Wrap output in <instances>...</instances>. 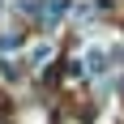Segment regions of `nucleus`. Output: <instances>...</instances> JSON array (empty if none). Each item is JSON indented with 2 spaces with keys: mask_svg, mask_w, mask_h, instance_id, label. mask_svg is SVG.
I'll list each match as a JSON object with an SVG mask.
<instances>
[{
  "mask_svg": "<svg viewBox=\"0 0 124 124\" xmlns=\"http://www.w3.org/2000/svg\"><path fill=\"white\" fill-rule=\"evenodd\" d=\"M30 60H34V64H43V60H51V43H39V47L30 51Z\"/></svg>",
  "mask_w": 124,
  "mask_h": 124,
  "instance_id": "3",
  "label": "nucleus"
},
{
  "mask_svg": "<svg viewBox=\"0 0 124 124\" xmlns=\"http://www.w3.org/2000/svg\"><path fill=\"white\" fill-rule=\"evenodd\" d=\"M64 13H69V0H43V4H39V17H43L47 26H56Z\"/></svg>",
  "mask_w": 124,
  "mask_h": 124,
  "instance_id": "2",
  "label": "nucleus"
},
{
  "mask_svg": "<svg viewBox=\"0 0 124 124\" xmlns=\"http://www.w3.org/2000/svg\"><path fill=\"white\" fill-rule=\"evenodd\" d=\"M17 47H22V39H17V34H4V39H0V51H17Z\"/></svg>",
  "mask_w": 124,
  "mask_h": 124,
  "instance_id": "4",
  "label": "nucleus"
},
{
  "mask_svg": "<svg viewBox=\"0 0 124 124\" xmlns=\"http://www.w3.org/2000/svg\"><path fill=\"white\" fill-rule=\"evenodd\" d=\"M107 64H111L107 47H99V43H90V47H86V56L77 60V69H86L90 77H103V73H107Z\"/></svg>",
  "mask_w": 124,
  "mask_h": 124,
  "instance_id": "1",
  "label": "nucleus"
}]
</instances>
